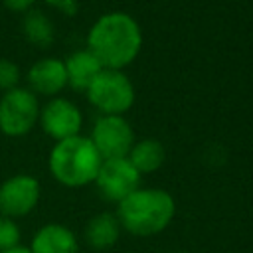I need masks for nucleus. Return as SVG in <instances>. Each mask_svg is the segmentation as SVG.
Segmentation results:
<instances>
[{"mask_svg":"<svg viewBox=\"0 0 253 253\" xmlns=\"http://www.w3.org/2000/svg\"><path fill=\"white\" fill-rule=\"evenodd\" d=\"M87 49L99 59L103 69L123 71L142 49V30L128 12H105L87 32Z\"/></svg>","mask_w":253,"mask_h":253,"instance_id":"nucleus-1","label":"nucleus"},{"mask_svg":"<svg viewBox=\"0 0 253 253\" xmlns=\"http://www.w3.org/2000/svg\"><path fill=\"white\" fill-rule=\"evenodd\" d=\"M176 202L162 188H138L117 204V219L125 231L136 237L162 233L174 219Z\"/></svg>","mask_w":253,"mask_h":253,"instance_id":"nucleus-2","label":"nucleus"},{"mask_svg":"<svg viewBox=\"0 0 253 253\" xmlns=\"http://www.w3.org/2000/svg\"><path fill=\"white\" fill-rule=\"evenodd\" d=\"M101 164V154L93 146L91 138L83 134L55 142L47 156L49 174L65 188H83L93 184Z\"/></svg>","mask_w":253,"mask_h":253,"instance_id":"nucleus-3","label":"nucleus"},{"mask_svg":"<svg viewBox=\"0 0 253 253\" xmlns=\"http://www.w3.org/2000/svg\"><path fill=\"white\" fill-rule=\"evenodd\" d=\"M85 93L87 101L101 115L125 117V113L130 111L136 99L130 77L121 69H101V73L93 79Z\"/></svg>","mask_w":253,"mask_h":253,"instance_id":"nucleus-4","label":"nucleus"},{"mask_svg":"<svg viewBox=\"0 0 253 253\" xmlns=\"http://www.w3.org/2000/svg\"><path fill=\"white\" fill-rule=\"evenodd\" d=\"M40 121V101L28 87H16L0 97V132L12 138L28 134Z\"/></svg>","mask_w":253,"mask_h":253,"instance_id":"nucleus-5","label":"nucleus"},{"mask_svg":"<svg viewBox=\"0 0 253 253\" xmlns=\"http://www.w3.org/2000/svg\"><path fill=\"white\" fill-rule=\"evenodd\" d=\"M89 138L103 160L126 158L134 144V130L125 117L101 115L93 123Z\"/></svg>","mask_w":253,"mask_h":253,"instance_id":"nucleus-6","label":"nucleus"},{"mask_svg":"<svg viewBox=\"0 0 253 253\" xmlns=\"http://www.w3.org/2000/svg\"><path fill=\"white\" fill-rule=\"evenodd\" d=\"M140 172L130 164L128 158H111L103 160L93 184L107 202L119 204L140 188Z\"/></svg>","mask_w":253,"mask_h":253,"instance_id":"nucleus-7","label":"nucleus"},{"mask_svg":"<svg viewBox=\"0 0 253 253\" xmlns=\"http://www.w3.org/2000/svg\"><path fill=\"white\" fill-rule=\"evenodd\" d=\"M42 196L38 178L30 174H16L0 184V213L16 219L36 210Z\"/></svg>","mask_w":253,"mask_h":253,"instance_id":"nucleus-8","label":"nucleus"},{"mask_svg":"<svg viewBox=\"0 0 253 253\" xmlns=\"http://www.w3.org/2000/svg\"><path fill=\"white\" fill-rule=\"evenodd\" d=\"M40 126L49 138L59 142L81 132L83 115L73 101L65 97H53L40 109Z\"/></svg>","mask_w":253,"mask_h":253,"instance_id":"nucleus-9","label":"nucleus"},{"mask_svg":"<svg viewBox=\"0 0 253 253\" xmlns=\"http://www.w3.org/2000/svg\"><path fill=\"white\" fill-rule=\"evenodd\" d=\"M28 89L34 95L55 97L67 87L65 63L59 57H42L28 69Z\"/></svg>","mask_w":253,"mask_h":253,"instance_id":"nucleus-10","label":"nucleus"},{"mask_svg":"<svg viewBox=\"0 0 253 253\" xmlns=\"http://www.w3.org/2000/svg\"><path fill=\"white\" fill-rule=\"evenodd\" d=\"M28 249L32 253H77L79 241L67 225L45 223L34 233Z\"/></svg>","mask_w":253,"mask_h":253,"instance_id":"nucleus-11","label":"nucleus"},{"mask_svg":"<svg viewBox=\"0 0 253 253\" xmlns=\"http://www.w3.org/2000/svg\"><path fill=\"white\" fill-rule=\"evenodd\" d=\"M63 63H65V73H67V87H71L73 91H83V93L89 89L93 79L103 69L99 59L87 47L69 53L63 59Z\"/></svg>","mask_w":253,"mask_h":253,"instance_id":"nucleus-12","label":"nucleus"},{"mask_svg":"<svg viewBox=\"0 0 253 253\" xmlns=\"http://www.w3.org/2000/svg\"><path fill=\"white\" fill-rule=\"evenodd\" d=\"M121 231H123V227H121L117 215L111 211H101L87 221L83 237L91 249L103 251V249H111L119 241Z\"/></svg>","mask_w":253,"mask_h":253,"instance_id":"nucleus-13","label":"nucleus"},{"mask_svg":"<svg viewBox=\"0 0 253 253\" xmlns=\"http://www.w3.org/2000/svg\"><path fill=\"white\" fill-rule=\"evenodd\" d=\"M20 28H22V36L36 47H49L55 40V28H53V22L49 20V16L42 10H28L24 16H22V22H20Z\"/></svg>","mask_w":253,"mask_h":253,"instance_id":"nucleus-14","label":"nucleus"},{"mask_svg":"<svg viewBox=\"0 0 253 253\" xmlns=\"http://www.w3.org/2000/svg\"><path fill=\"white\" fill-rule=\"evenodd\" d=\"M130 164L142 174H150V172H156L164 160H166V150L162 146L160 140L156 138H142V140H134L128 156Z\"/></svg>","mask_w":253,"mask_h":253,"instance_id":"nucleus-15","label":"nucleus"},{"mask_svg":"<svg viewBox=\"0 0 253 253\" xmlns=\"http://www.w3.org/2000/svg\"><path fill=\"white\" fill-rule=\"evenodd\" d=\"M20 227L14 219L0 213V253L20 245Z\"/></svg>","mask_w":253,"mask_h":253,"instance_id":"nucleus-16","label":"nucleus"},{"mask_svg":"<svg viewBox=\"0 0 253 253\" xmlns=\"http://www.w3.org/2000/svg\"><path fill=\"white\" fill-rule=\"evenodd\" d=\"M20 67L16 61L8 57H0V89L6 93L10 89H16L20 83Z\"/></svg>","mask_w":253,"mask_h":253,"instance_id":"nucleus-17","label":"nucleus"},{"mask_svg":"<svg viewBox=\"0 0 253 253\" xmlns=\"http://www.w3.org/2000/svg\"><path fill=\"white\" fill-rule=\"evenodd\" d=\"M0 2L4 8H8L10 12H18V14H26L36 4V0H0Z\"/></svg>","mask_w":253,"mask_h":253,"instance_id":"nucleus-18","label":"nucleus"},{"mask_svg":"<svg viewBox=\"0 0 253 253\" xmlns=\"http://www.w3.org/2000/svg\"><path fill=\"white\" fill-rule=\"evenodd\" d=\"M77 2H79V0H45V4L57 8L59 12H63V14H67V16H73V14L77 12Z\"/></svg>","mask_w":253,"mask_h":253,"instance_id":"nucleus-19","label":"nucleus"},{"mask_svg":"<svg viewBox=\"0 0 253 253\" xmlns=\"http://www.w3.org/2000/svg\"><path fill=\"white\" fill-rule=\"evenodd\" d=\"M2 253H32L28 247H24V245H18V247H14V249H8V251H2Z\"/></svg>","mask_w":253,"mask_h":253,"instance_id":"nucleus-20","label":"nucleus"},{"mask_svg":"<svg viewBox=\"0 0 253 253\" xmlns=\"http://www.w3.org/2000/svg\"><path fill=\"white\" fill-rule=\"evenodd\" d=\"M174 253H182V251H174Z\"/></svg>","mask_w":253,"mask_h":253,"instance_id":"nucleus-21","label":"nucleus"}]
</instances>
